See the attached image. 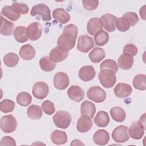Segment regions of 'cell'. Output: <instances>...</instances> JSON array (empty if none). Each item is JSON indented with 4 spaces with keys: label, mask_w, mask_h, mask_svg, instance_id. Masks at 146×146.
<instances>
[{
    "label": "cell",
    "mask_w": 146,
    "mask_h": 146,
    "mask_svg": "<svg viewBox=\"0 0 146 146\" xmlns=\"http://www.w3.org/2000/svg\"><path fill=\"white\" fill-rule=\"evenodd\" d=\"M78 28L73 24H68L64 27L63 34L59 35L57 40V45L67 51L73 48L75 45L78 35Z\"/></svg>",
    "instance_id": "6da1fadb"
},
{
    "label": "cell",
    "mask_w": 146,
    "mask_h": 146,
    "mask_svg": "<svg viewBox=\"0 0 146 146\" xmlns=\"http://www.w3.org/2000/svg\"><path fill=\"white\" fill-rule=\"evenodd\" d=\"M54 124L62 129H66L70 125L71 116L66 111H58L52 117Z\"/></svg>",
    "instance_id": "7a4b0ae2"
},
{
    "label": "cell",
    "mask_w": 146,
    "mask_h": 146,
    "mask_svg": "<svg viewBox=\"0 0 146 146\" xmlns=\"http://www.w3.org/2000/svg\"><path fill=\"white\" fill-rule=\"evenodd\" d=\"M102 85L107 88H112L116 82L115 73L110 70H102L98 75Z\"/></svg>",
    "instance_id": "3957f363"
},
{
    "label": "cell",
    "mask_w": 146,
    "mask_h": 146,
    "mask_svg": "<svg viewBox=\"0 0 146 146\" xmlns=\"http://www.w3.org/2000/svg\"><path fill=\"white\" fill-rule=\"evenodd\" d=\"M0 126L1 130L5 133H11L17 128V121L12 115H5L1 119Z\"/></svg>",
    "instance_id": "277c9868"
},
{
    "label": "cell",
    "mask_w": 146,
    "mask_h": 146,
    "mask_svg": "<svg viewBox=\"0 0 146 146\" xmlns=\"http://www.w3.org/2000/svg\"><path fill=\"white\" fill-rule=\"evenodd\" d=\"M30 15L33 17L39 15L43 21H48L51 19L50 9L44 3H39L34 5L31 10Z\"/></svg>",
    "instance_id": "5b68a950"
},
{
    "label": "cell",
    "mask_w": 146,
    "mask_h": 146,
    "mask_svg": "<svg viewBox=\"0 0 146 146\" xmlns=\"http://www.w3.org/2000/svg\"><path fill=\"white\" fill-rule=\"evenodd\" d=\"M87 98L96 103L104 102L107 96L106 91L99 86L91 87L87 92Z\"/></svg>",
    "instance_id": "8992f818"
},
{
    "label": "cell",
    "mask_w": 146,
    "mask_h": 146,
    "mask_svg": "<svg viewBox=\"0 0 146 146\" xmlns=\"http://www.w3.org/2000/svg\"><path fill=\"white\" fill-rule=\"evenodd\" d=\"M112 137L116 143H124L129 140L128 127L121 125L116 127L112 132Z\"/></svg>",
    "instance_id": "52a82bcc"
},
{
    "label": "cell",
    "mask_w": 146,
    "mask_h": 146,
    "mask_svg": "<svg viewBox=\"0 0 146 146\" xmlns=\"http://www.w3.org/2000/svg\"><path fill=\"white\" fill-rule=\"evenodd\" d=\"M32 92L35 98L43 99L48 94L49 87L46 83L43 82H38L34 84Z\"/></svg>",
    "instance_id": "ba28073f"
},
{
    "label": "cell",
    "mask_w": 146,
    "mask_h": 146,
    "mask_svg": "<svg viewBox=\"0 0 146 146\" xmlns=\"http://www.w3.org/2000/svg\"><path fill=\"white\" fill-rule=\"evenodd\" d=\"M42 33V26L38 22H33L26 28V34L28 38L35 41L39 39Z\"/></svg>",
    "instance_id": "9c48e42d"
},
{
    "label": "cell",
    "mask_w": 146,
    "mask_h": 146,
    "mask_svg": "<svg viewBox=\"0 0 146 146\" xmlns=\"http://www.w3.org/2000/svg\"><path fill=\"white\" fill-rule=\"evenodd\" d=\"M94 46L92 38L87 35H80L78 39L77 49L80 52H88Z\"/></svg>",
    "instance_id": "30bf717a"
},
{
    "label": "cell",
    "mask_w": 146,
    "mask_h": 146,
    "mask_svg": "<svg viewBox=\"0 0 146 146\" xmlns=\"http://www.w3.org/2000/svg\"><path fill=\"white\" fill-rule=\"evenodd\" d=\"M54 87L59 90H63L69 85V78L67 74L63 72H58L54 75L53 79Z\"/></svg>",
    "instance_id": "8fae6325"
},
{
    "label": "cell",
    "mask_w": 146,
    "mask_h": 146,
    "mask_svg": "<svg viewBox=\"0 0 146 146\" xmlns=\"http://www.w3.org/2000/svg\"><path fill=\"white\" fill-rule=\"evenodd\" d=\"M145 129V127L139 121H135L131 124L128 129V132L131 138L135 140H139L144 136Z\"/></svg>",
    "instance_id": "7c38bea8"
},
{
    "label": "cell",
    "mask_w": 146,
    "mask_h": 146,
    "mask_svg": "<svg viewBox=\"0 0 146 146\" xmlns=\"http://www.w3.org/2000/svg\"><path fill=\"white\" fill-rule=\"evenodd\" d=\"M68 54V51L60 47L56 46L51 50L49 54V57L55 63L60 62L67 58Z\"/></svg>",
    "instance_id": "4fadbf2b"
},
{
    "label": "cell",
    "mask_w": 146,
    "mask_h": 146,
    "mask_svg": "<svg viewBox=\"0 0 146 146\" xmlns=\"http://www.w3.org/2000/svg\"><path fill=\"white\" fill-rule=\"evenodd\" d=\"M103 22L99 18H92L90 19L87 25V32L91 35H95L99 31L103 30Z\"/></svg>",
    "instance_id": "5bb4252c"
},
{
    "label": "cell",
    "mask_w": 146,
    "mask_h": 146,
    "mask_svg": "<svg viewBox=\"0 0 146 146\" xmlns=\"http://www.w3.org/2000/svg\"><path fill=\"white\" fill-rule=\"evenodd\" d=\"M67 95L72 100L80 102L84 98V92L79 86L73 85L68 89Z\"/></svg>",
    "instance_id": "9a60e30c"
},
{
    "label": "cell",
    "mask_w": 146,
    "mask_h": 146,
    "mask_svg": "<svg viewBox=\"0 0 146 146\" xmlns=\"http://www.w3.org/2000/svg\"><path fill=\"white\" fill-rule=\"evenodd\" d=\"M115 95L119 98H124L129 96L132 91V87L127 83H119L113 89Z\"/></svg>",
    "instance_id": "2e32d148"
},
{
    "label": "cell",
    "mask_w": 146,
    "mask_h": 146,
    "mask_svg": "<svg viewBox=\"0 0 146 146\" xmlns=\"http://www.w3.org/2000/svg\"><path fill=\"white\" fill-rule=\"evenodd\" d=\"M116 19V16L109 13L103 15L100 18L103 24V28L108 32H113L115 30Z\"/></svg>",
    "instance_id": "e0dca14e"
},
{
    "label": "cell",
    "mask_w": 146,
    "mask_h": 146,
    "mask_svg": "<svg viewBox=\"0 0 146 146\" xmlns=\"http://www.w3.org/2000/svg\"><path fill=\"white\" fill-rule=\"evenodd\" d=\"M96 75L94 68L91 66H84L82 67L78 72L79 78L84 82H89L92 80Z\"/></svg>",
    "instance_id": "ac0fdd59"
},
{
    "label": "cell",
    "mask_w": 146,
    "mask_h": 146,
    "mask_svg": "<svg viewBox=\"0 0 146 146\" xmlns=\"http://www.w3.org/2000/svg\"><path fill=\"white\" fill-rule=\"evenodd\" d=\"M92 127V121L88 116L82 115L78 119L76 124V129L79 132H87L91 129Z\"/></svg>",
    "instance_id": "d6986e66"
},
{
    "label": "cell",
    "mask_w": 146,
    "mask_h": 146,
    "mask_svg": "<svg viewBox=\"0 0 146 146\" xmlns=\"http://www.w3.org/2000/svg\"><path fill=\"white\" fill-rule=\"evenodd\" d=\"M94 143L99 145H105L110 140V135L105 129H99L93 135Z\"/></svg>",
    "instance_id": "ffe728a7"
},
{
    "label": "cell",
    "mask_w": 146,
    "mask_h": 146,
    "mask_svg": "<svg viewBox=\"0 0 146 146\" xmlns=\"http://www.w3.org/2000/svg\"><path fill=\"white\" fill-rule=\"evenodd\" d=\"M134 62V59L132 56L123 53L121 54L117 59V64L119 67L124 70H127L130 69Z\"/></svg>",
    "instance_id": "44dd1931"
},
{
    "label": "cell",
    "mask_w": 146,
    "mask_h": 146,
    "mask_svg": "<svg viewBox=\"0 0 146 146\" xmlns=\"http://www.w3.org/2000/svg\"><path fill=\"white\" fill-rule=\"evenodd\" d=\"M96 112L95 105L91 102L85 100L81 104L80 113L82 115H86L92 119Z\"/></svg>",
    "instance_id": "7402d4cb"
},
{
    "label": "cell",
    "mask_w": 146,
    "mask_h": 146,
    "mask_svg": "<svg viewBox=\"0 0 146 146\" xmlns=\"http://www.w3.org/2000/svg\"><path fill=\"white\" fill-rule=\"evenodd\" d=\"M35 50L34 48L30 44L23 45L19 52V54L21 58L24 60H29L33 59L35 55Z\"/></svg>",
    "instance_id": "603a6c76"
},
{
    "label": "cell",
    "mask_w": 146,
    "mask_h": 146,
    "mask_svg": "<svg viewBox=\"0 0 146 146\" xmlns=\"http://www.w3.org/2000/svg\"><path fill=\"white\" fill-rule=\"evenodd\" d=\"M52 17L61 24L67 23L70 20V15L63 8H56L52 11Z\"/></svg>",
    "instance_id": "cb8c5ba5"
},
{
    "label": "cell",
    "mask_w": 146,
    "mask_h": 146,
    "mask_svg": "<svg viewBox=\"0 0 146 146\" xmlns=\"http://www.w3.org/2000/svg\"><path fill=\"white\" fill-rule=\"evenodd\" d=\"M51 141L56 145H62L67 143V135L65 132L60 130H55L51 135Z\"/></svg>",
    "instance_id": "d4e9b609"
},
{
    "label": "cell",
    "mask_w": 146,
    "mask_h": 146,
    "mask_svg": "<svg viewBox=\"0 0 146 146\" xmlns=\"http://www.w3.org/2000/svg\"><path fill=\"white\" fill-rule=\"evenodd\" d=\"M1 24L0 33L1 35L5 36H9L12 34L14 32V24L11 22L7 20L1 15Z\"/></svg>",
    "instance_id": "484cf974"
},
{
    "label": "cell",
    "mask_w": 146,
    "mask_h": 146,
    "mask_svg": "<svg viewBox=\"0 0 146 146\" xmlns=\"http://www.w3.org/2000/svg\"><path fill=\"white\" fill-rule=\"evenodd\" d=\"M110 122V117L108 113L104 111H99L94 118V123L99 127H106Z\"/></svg>",
    "instance_id": "4316f807"
},
{
    "label": "cell",
    "mask_w": 146,
    "mask_h": 146,
    "mask_svg": "<svg viewBox=\"0 0 146 146\" xmlns=\"http://www.w3.org/2000/svg\"><path fill=\"white\" fill-rule=\"evenodd\" d=\"M106 56L104 50L100 47L94 48L88 54L90 60L94 63H99Z\"/></svg>",
    "instance_id": "83f0119b"
},
{
    "label": "cell",
    "mask_w": 146,
    "mask_h": 146,
    "mask_svg": "<svg viewBox=\"0 0 146 146\" xmlns=\"http://www.w3.org/2000/svg\"><path fill=\"white\" fill-rule=\"evenodd\" d=\"M1 15L13 21H17L21 16V14L18 13L11 6H4L1 10Z\"/></svg>",
    "instance_id": "f1b7e54d"
},
{
    "label": "cell",
    "mask_w": 146,
    "mask_h": 146,
    "mask_svg": "<svg viewBox=\"0 0 146 146\" xmlns=\"http://www.w3.org/2000/svg\"><path fill=\"white\" fill-rule=\"evenodd\" d=\"M110 114L113 120L117 122H123L126 117L125 112L120 107H112L110 110Z\"/></svg>",
    "instance_id": "f546056e"
},
{
    "label": "cell",
    "mask_w": 146,
    "mask_h": 146,
    "mask_svg": "<svg viewBox=\"0 0 146 146\" xmlns=\"http://www.w3.org/2000/svg\"><path fill=\"white\" fill-rule=\"evenodd\" d=\"M15 39L19 43H24L28 40L26 34V28L23 26H18L15 27L13 32Z\"/></svg>",
    "instance_id": "4dcf8cb0"
},
{
    "label": "cell",
    "mask_w": 146,
    "mask_h": 146,
    "mask_svg": "<svg viewBox=\"0 0 146 146\" xmlns=\"http://www.w3.org/2000/svg\"><path fill=\"white\" fill-rule=\"evenodd\" d=\"M39 64L40 68L45 72L52 71L56 64L49 56H44L40 58Z\"/></svg>",
    "instance_id": "1f68e13d"
},
{
    "label": "cell",
    "mask_w": 146,
    "mask_h": 146,
    "mask_svg": "<svg viewBox=\"0 0 146 146\" xmlns=\"http://www.w3.org/2000/svg\"><path fill=\"white\" fill-rule=\"evenodd\" d=\"M27 115L32 120H38L42 116V108L39 106L32 104L27 108Z\"/></svg>",
    "instance_id": "d6a6232c"
},
{
    "label": "cell",
    "mask_w": 146,
    "mask_h": 146,
    "mask_svg": "<svg viewBox=\"0 0 146 146\" xmlns=\"http://www.w3.org/2000/svg\"><path fill=\"white\" fill-rule=\"evenodd\" d=\"M133 85L135 88L144 91L146 90V75L145 74H138L133 80Z\"/></svg>",
    "instance_id": "836d02e7"
},
{
    "label": "cell",
    "mask_w": 146,
    "mask_h": 146,
    "mask_svg": "<svg viewBox=\"0 0 146 146\" xmlns=\"http://www.w3.org/2000/svg\"><path fill=\"white\" fill-rule=\"evenodd\" d=\"M19 57L17 54L13 52L6 54L3 58L5 64L9 67H14L19 62Z\"/></svg>",
    "instance_id": "e575fe53"
},
{
    "label": "cell",
    "mask_w": 146,
    "mask_h": 146,
    "mask_svg": "<svg viewBox=\"0 0 146 146\" xmlns=\"http://www.w3.org/2000/svg\"><path fill=\"white\" fill-rule=\"evenodd\" d=\"M109 40V35L106 31H99L94 35V40L97 46H103L107 43Z\"/></svg>",
    "instance_id": "d590c367"
},
{
    "label": "cell",
    "mask_w": 146,
    "mask_h": 146,
    "mask_svg": "<svg viewBox=\"0 0 146 146\" xmlns=\"http://www.w3.org/2000/svg\"><path fill=\"white\" fill-rule=\"evenodd\" d=\"M32 100L31 95L26 92L19 93L17 96V102L21 106L26 107L30 104Z\"/></svg>",
    "instance_id": "8d00e7d4"
},
{
    "label": "cell",
    "mask_w": 146,
    "mask_h": 146,
    "mask_svg": "<svg viewBox=\"0 0 146 146\" xmlns=\"http://www.w3.org/2000/svg\"><path fill=\"white\" fill-rule=\"evenodd\" d=\"M115 25L117 30L121 32H125L128 31L131 26L129 21L123 16L117 18Z\"/></svg>",
    "instance_id": "74e56055"
},
{
    "label": "cell",
    "mask_w": 146,
    "mask_h": 146,
    "mask_svg": "<svg viewBox=\"0 0 146 146\" xmlns=\"http://www.w3.org/2000/svg\"><path fill=\"white\" fill-rule=\"evenodd\" d=\"M15 108V103L10 99H3L0 103V110L3 113L12 112Z\"/></svg>",
    "instance_id": "f35d334b"
},
{
    "label": "cell",
    "mask_w": 146,
    "mask_h": 146,
    "mask_svg": "<svg viewBox=\"0 0 146 146\" xmlns=\"http://www.w3.org/2000/svg\"><path fill=\"white\" fill-rule=\"evenodd\" d=\"M100 69L110 70L116 73L118 70V66L116 62L112 59H106L104 60L100 65Z\"/></svg>",
    "instance_id": "ab89813d"
},
{
    "label": "cell",
    "mask_w": 146,
    "mask_h": 146,
    "mask_svg": "<svg viewBox=\"0 0 146 146\" xmlns=\"http://www.w3.org/2000/svg\"><path fill=\"white\" fill-rule=\"evenodd\" d=\"M42 108L44 112L48 115L53 114L55 111V107L53 102L47 100L43 102L42 104Z\"/></svg>",
    "instance_id": "60d3db41"
},
{
    "label": "cell",
    "mask_w": 146,
    "mask_h": 146,
    "mask_svg": "<svg viewBox=\"0 0 146 146\" xmlns=\"http://www.w3.org/2000/svg\"><path fill=\"white\" fill-rule=\"evenodd\" d=\"M11 6L19 14H26L29 11V7L27 5L21 2H14Z\"/></svg>",
    "instance_id": "b9f144b4"
},
{
    "label": "cell",
    "mask_w": 146,
    "mask_h": 146,
    "mask_svg": "<svg viewBox=\"0 0 146 146\" xmlns=\"http://www.w3.org/2000/svg\"><path fill=\"white\" fill-rule=\"evenodd\" d=\"M123 17L125 18L129 21L131 26H135L139 21L138 15L134 12H127L123 15Z\"/></svg>",
    "instance_id": "7bdbcfd3"
},
{
    "label": "cell",
    "mask_w": 146,
    "mask_h": 146,
    "mask_svg": "<svg viewBox=\"0 0 146 146\" xmlns=\"http://www.w3.org/2000/svg\"><path fill=\"white\" fill-rule=\"evenodd\" d=\"M82 2L84 8L89 11L95 10L99 5V1L96 0H83Z\"/></svg>",
    "instance_id": "ee69618b"
},
{
    "label": "cell",
    "mask_w": 146,
    "mask_h": 146,
    "mask_svg": "<svg viewBox=\"0 0 146 146\" xmlns=\"http://www.w3.org/2000/svg\"><path fill=\"white\" fill-rule=\"evenodd\" d=\"M138 52V49L137 47L133 44H126L123 50V53L128 54L132 56H135Z\"/></svg>",
    "instance_id": "f6af8a7d"
},
{
    "label": "cell",
    "mask_w": 146,
    "mask_h": 146,
    "mask_svg": "<svg viewBox=\"0 0 146 146\" xmlns=\"http://www.w3.org/2000/svg\"><path fill=\"white\" fill-rule=\"evenodd\" d=\"M0 145H11V146H15L16 145V143L15 140L8 136H4L1 140L0 142Z\"/></svg>",
    "instance_id": "bcb514c9"
},
{
    "label": "cell",
    "mask_w": 146,
    "mask_h": 146,
    "mask_svg": "<svg viewBox=\"0 0 146 146\" xmlns=\"http://www.w3.org/2000/svg\"><path fill=\"white\" fill-rule=\"evenodd\" d=\"M145 6L144 5L142 7L140 8V10L139 11L140 17L144 20H145Z\"/></svg>",
    "instance_id": "7dc6e473"
},
{
    "label": "cell",
    "mask_w": 146,
    "mask_h": 146,
    "mask_svg": "<svg viewBox=\"0 0 146 146\" xmlns=\"http://www.w3.org/2000/svg\"><path fill=\"white\" fill-rule=\"evenodd\" d=\"M84 145V144H83L80 140H78V139H75L74 140L72 141L71 143V145Z\"/></svg>",
    "instance_id": "c3c4849f"
},
{
    "label": "cell",
    "mask_w": 146,
    "mask_h": 146,
    "mask_svg": "<svg viewBox=\"0 0 146 146\" xmlns=\"http://www.w3.org/2000/svg\"><path fill=\"white\" fill-rule=\"evenodd\" d=\"M139 121L141 123L144 127H145V113L140 116Z\"/></svg>",
    "instance_id": "681fc988"
}]
</instances>
